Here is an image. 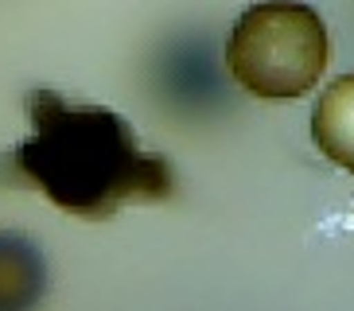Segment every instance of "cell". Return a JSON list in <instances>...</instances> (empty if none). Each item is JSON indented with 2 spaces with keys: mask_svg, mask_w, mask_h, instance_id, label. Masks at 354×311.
<instances>
[{
  "mask_svg": "<svg viewBox=\"0 0 354 311\" xmlns=\"http://www.w3.org/2000/svg\"><path fill=\"white\" fill-rule=\"evenodd\" d=\"M32 136L0 160V179L28 183L74 218H113L133 202H167L176 171L145 152L133 129L102 105L66 102L55 90L28 93Z\"/></svg>",
  "mask_w": 354,
  "mask_h": 311,
  "instance_id": "1",
  "label": "cell"
},
{
  "mask_svg": "<svg viewBox=\"0 0 354 311\" xmlns=\"http://www.w3.org/2000/svg\"><path fill=\"white\" fill-rule=\"evenodd\" d=\"M331 39L323 16L304 0H257L241 12L226 39V66L253 97H300L327 70Z\"/></svg>",
  "mask_w": 354,
  "mask_h": 311,
  "instance_id": "2",
  "label": "cell"
},
{
  "mask_svg": "<svg viewBox=\"0 0 354 311\" xmlns=\"http://www.w3.org/2000/svg\"><path fill=\"white\" fill-rule=\"evenodd\" d=\"M47 296V261L24 234L0 229V311H35Z\"/></svg>",
  "mask_w": 354,
  "mask_h": 311,
  "instance_id": "3",
  "label": "cell"
},
{
  "mask_svg": "<svg viewBox=\"0 0 354 311\" xmlns=\"http://www.w3.org/2000/svg\"><path fill=\"white\" fill-rule=\"evenodd\" d=\"M312 140L335 167L354 176V74L335 78L312 109Z\"/></svg>",
  "mask_w": 354,
  "mask_h": 311,
  "instance_id": "4",
  "label": "cell"
}]
</instances>
